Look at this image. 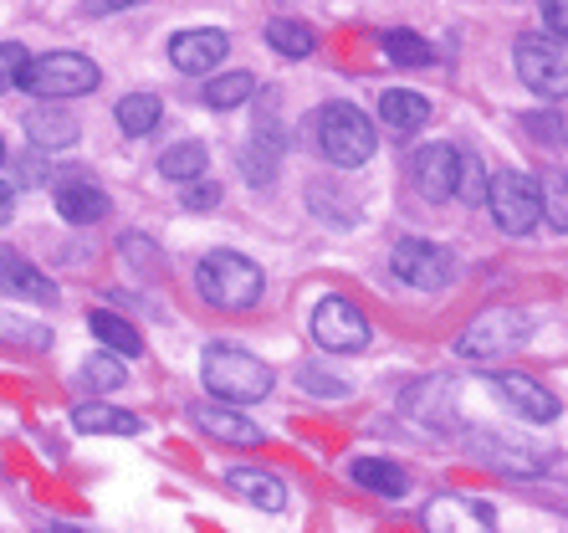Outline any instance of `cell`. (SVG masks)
Returning a JSON list of instances; mask_svg holds the SVG:
<instances>
[{
	"label": "cell",
	"instance_id": "cell-18",
	"mask_svg": "<svg viewBox=\"0 0 568 533\" xmlns=\"http://www.w3.org/2000/svg\"><path fill=\"white\" fill-rule=\"evenodd\" d=\"M72 426L82 436H139L144 421L133 411H119V405H103V400H82V405H72Z\"/></svg>",
	"mask_w": 568,
	"mask_h": 533
},
{
	"label": "cell",
	"instance_id": "cell-12",
	"mask_svg": "<svg viewBox=\"0 0 568 533\" xmlns=\"http://www.w3.org/2000/svg\"><path fill=\"white\" fill-rule=\"evenodd\" d=\"M225 52H231V37L215 27H190V31H174L170 37V62L180 67V72H195V78H205L211 67H221Z\"/></svg>",
	"mask_w": 568,
	"mask_h": 533
},
{
	"label": "cell",
	"instance_id": "cell-19",
	"mask_svg": "<svg viewBox=\"0 0 568 533\" xmlns=\"http://www.w3.org/2000/svg\"><path fill=\"white\" fill-rule=\"evenodd\" d=\"M348 472H354V482L358 487H369L374 497H405V487H410L405 466L389 462V456H358Z\"/></svg>",
	"mask_w": 568,
	"mask_h": 533
},
{
	"label": "cell",
	"instance_id": "cell-34",
	"mask_svg": "<svg viewBox=\"0 0 568 533\" xmlns=\"http://www.w3.org/2000/svg\"><path fill=\"white\" fill-rule=\"evenodd\" d=\"M542 21H548V31L568 37V0H542Z\"/></svg>",
	"mask_w": 568,
	"mask_h": 533
},
{
	"label": "cell",
	"instance_id": "cell-22",
	"mask_svg": "<svg viewBox=\"0 0 568 533\" xmlns=\"http://www.w3.org/2000/svg\"><path fill=\"white\" fill-rule=\"evenodd\" d=\"M113 119H119V129L129 133V139H144L149 129H159V119H164V103H159L154 93H129L119 108H113Z\"/></svg>",
	"mask_w": 568,
	"mask_h": 533
},
{
	"label": "cell",
	"instance_id": "cell-30",
	"mask_svg": "<svg viewBox=\"0 0 568 533\" xmlns=\"http://www.w3.org/2000/svg\"><path fill=\"white\" fill-rule=\"evenodd\" d=\"M523 129H528V139H538V144H548V149H564L568 144L564 119H558V113H528V119H523Z\"/></svg>",
	"mask_w": 568,
	"mask_h": 533
},
{
	"label": "cell",
	"instance_id": "cell-23",
	"mask_svg": "<svg viewBox=\"0 0 568 533\" xmlns=\"http://www.w3.org/2000/svg\"><path fill=\"white\" fill-rule=\"evenodd\" d=\"M159 170H164V180H180V185H185V180H200V174L211 170V149L185 139V144H174L159 154Z\"/></svg>",
	"mask_w": 568,
	"mask_h": 533
},
{
	"label": "cell",
	"instance_id": "cell-37",
	"mask_svg": "<svg viewBox=\"0 0 568 533\" xmlns=\"http://www.w3.org/2000/svg\"><path fill=\"white\" fill-rule=\"evenodd\" d=\"M0 164H6V139H0Z\"/></svg>",
	"mask_w": 568,
	"mask_h": 533
},
{
	"label": "cell",
	"instance_id": "cell-9",
	"mask_svg": "<svg viewBox=\"0 0 568 533\" xmlns=\"http://www.w3.org/2000/svg\"><path fill=\"white\" fill-rule=\"evenodd\" d=\"M313 339L328 349V354H358V349H369L374 329L354 303H344V298H323V303L313 308Z\"/></svg>",
	"mask_w": 568,
	"mask_h": 533
},
{
	"label": "cell",
	"instance_id": "cell-17",
	"mask_svg": "<svg viewBox=\"0 0 568 533\" xmlns=\"http://www.w3.org/2000/svg\"><path fill=\"white\" fill-rule=\"evenodd\" d=\"M225 487L236 497H246L252 507H262V513H282V507H287V482L262 472V466H231V472H225Z\"/></svg>",
	"mask_w": 568,
	"mask_h": 533
},
{
	"label": "cell",
	"instance_id": "cell-7",
	"mask_svg": "<svg viewBox=\"0 0 568 533\" xmlns=\"http://www.w3.org/2000/svg\"><path fill=\"white\" fill-rule=\"evenodd\" d=\"M487 211L507 237H528V231L538 227V215H542L538 180H528L523 170H497L487 180Z\"/></svg>",
	"mask_w": 568,
	"mask_h": 533
},
{
	"label": "cell",
	"instance_id": "cell-24",
	"mask_svg": "<svg viewBox=\"0 0 568 533\" xmlns=\"http://www.w3.org/2000/svg\"><path fill=\"white\" fill-rule=\"evenodd\" d=\"M88 323H93V333L103 339L108 349H119L123 360H133V354H144V339H139V329H133L129 319H119V313H108V308H98V313H93Z\"/></svg>",
	"mask_w": 568,
	"mask_h": 533
},
{
	"label": "cell",
	"instance_id": "cell-29",
	"mask_svg": "<svg viewBox=\"0 0 568 533\" xmlns=\"http://www.w3.org/2000/svg\"><path fill=\"white\" fill-rule=\"evenodd\" d=\"M27 47L21 41H0V93H11V88H21V72H27Z\"/></svg>",
	"mask_w": 568,
	"mask_h": 533
},
{
	"label": "cell",
	"instance_id": "cell-4",
	"mask_svg": "<svg viewBox=\"0 0 568 533\" xmlns=\"http://www.w3.org/2000/svg\"><path fill=\"white\" fill-rule=\"evenodd\" d=\"M517 78L538 98H564L568 93V37L564 31H523L513 47Z\"/></svg>",
	"mask_w": 568,
	"mask_h": 533
},
{
	"label": "cell",
	"instance_id": "cell-16",
	"mask_svg": "<svg viewBox=\"0 0 568 533\" xmlns=\"http://www.w3.org/2000/svg\"><path fill=\"white\" fill-rule=\"evenodd\" d=\"M57 211H62V221H72V227H98L108 215V195L93 180L72 174V180H57Z\"/></svg>",
	"mask_w": 568,
	"mask_h": 533
},
{
	"label": "cell",
	"instance_id": "cell-31",
	"mask_svg": "<svg viewBox=\"0 0 568 533\" xmlns=\"http://www.w3.org/2000/svg\"><path fill=\"white\" fill-rule=\"evenodd\" d=\"M0 339H16V344H31V349H47V344H52V333L41 329V323L11 319V313H0Z\"/></svg>",
	"mask_w": 568,
	"mask_h": 533
},
{
	"label": "cell",
	"instance_id": "cell-21",
	"mask_svg": "<svg viewBox=\"0 0 568 533\" xmlns=\"http://www.w3.org/2000/svg\"><path fill=\"white\" fill-rule=\"evenodd\" d=\"M266 47H272L277 57L303 62V57L317 47V31L303 27V21H292V16H277V21H266Z\"/></svg>",
	"mask_w": 568,
	"mask_h": 533
},
{
	"label": "cell",
	"instance_id": "cell-15",
	"mask_svg": "<svg viewBox=\"0 0 568 533\" xmlns=\"http://www.w3.org/2000/svg\"><path fill=\"white\" fill-rule=\"evenodd\" d=\"M78 133H82V123L67 113L57 98H37V108L27 113V139H31V149H72L78 144Z\"/></svg>",
	"mask_w": 568,
	"mask_h": 533
},
{
	"label": "cell",
	"instance_id": "cell-20",
	"mask_svg": "<svg viewBox=\"0 0 568 533\" xmlns=\"http://www.w3.org/2000/svg\"><path fill=\"white\" fill-rule=\"evenodd\" d=\"M379 119L399 133H415V129H425V119H430V103H425L420 93H410V88H389V93L379 98Z\"/></svg>",
	"mask_w": 568,
	"mask_h": 533
},
{
	"label": "cell",
	"instance_id": "cell-25",
	"mask_svg": "<svg viewBox=\"0 0 568 533\" xmlns=\"http://www.w3.org/2000/svg\"><path fill=\"white\" fill-rule=\"evenodd\" d=\"M123 385V360L113 354H93V360L78 364V390L82 395H108V390Z\"/></svg>",
	"mask_w": 568,
	"mask_h": 533
},
{
	"label": "cell",
	"instance_id": "cell-14",
	"mask_svg": "<svg viewBox=\"0 0 568 533\" xmlns=\"http://www.w3.org/2000/svg\"><path fill=\"white\" fill-rule=\"evenodd\" d=\"M491 385H497V395L513 405V415H523V421H532V426H548V421L558 415V395L548 385H538L532 374H497Z\"/></svg>",
	"mask_w": 568,
	"mask_h": 533
},
{
	"label": "cell",
	"instance_id": "cell-13",
	"mask_svg": "<svg viewBox=\"0 0 568 533\" xmlns=\"http://www.w3.org/2000/svg\"><path fill=\"white\" fill-rule=\"evenodd\" d=\"M0 293L16 298V303H57L52 278L11 247H0Z\"/></svg>",
	"mask_w": 568,
	"mask_h": 533
},
{
	"label": "cell",
	"instance_id": "cell-8",
	"mask_svg": "<svg viewBox=\"0 0 568 533\" xmlns=\"http://www.w3.org/2000/svg\"><path fill=\"white\" fill-rule=\"evenodd\" d=\"M389 266H395L399 282H410V288H420V293H440L450 282V272H456V262H450V252L440 247V241H425V237H405L395 247V257H389Z\"/></svg>",
	"mask_w": 568,
	"mask_h": 533
},
{
	"label": "cell",
	"instance_id": "cell-6",
	"mask_svg": "<svg viewBox=\"0 0 568 533\" xmlns=\"http://www.w3.org/2000/svg\"><path fill=\"white\" fill-rule=\"evenodd\" d=\"M532 339V319L517 313V308H491L481 319L466 323V333L456 339V354L462 360H497V354H513Z\"/></svg>",
	"mask_w": 568,
	"mask_h": 533
},
{
	"label": "cell",
	"instance_id": "cell-27",
	"mask_svg": "<svg viewBox=\"0 0 568 533\" xmlns=\"http://www.w3.org/2000/svg\"><path fill=\"white\" fill-rule=\"evenodd\" d=\"M538 200H542V215L554 231H568V174L564 170H548L538 180Z\"/></svg>",
	"mask_w": 568,
	"mask_h": 533
},
{
	"label": "cell",
	"instance_id": "cell-33",
	"mask_svg": "<svg viewBox=\"0 0 568 533\" xmlns=\"http://www.w3.org/2000/svg\"><path fill=\"white\" fill-rule=\"evenodd\" d=\"M211 205H221V185L215 180H185V211H211Z\"/></svg>",
	"mask_w": 568,
	"mask_h": 533
},
{
	"label": "cell",
	"instance_id": "cell-10",
	"mask_svg": "<svg viewBox=\"0 0 568 533\" xmlns=\"http://www.w3.org/2000/svg\"><path fill=\"white\" fill-rule=\"evenodd\" d=\"M190 421H195L205 436L225 441V446H262V426L241 411L236 400H195V405H190Z\"/></svg>",
	"mask_w": 568,
	"mask_h": 533
},
{
	"label": "cell",
	"instance_id": "cell-26",
	"mask_svg": "<svg viewBox=\"0 0 568 533\" xmlns=\"http://www.w3.org/2000/svg\"><path fill=\"white\" fill-rule=\"evenodd\" d=\"M384 57L399 67H425V62H436V52H430V41L415 37V31H384Z\"/></svg>",
	"mask_w": 568,
	"mask_h": 533
},
{
	"label": "cell",
	"instance_id": "cell-11",
	"mask_svg": "<svg viewBox=\"0 0 568 533\" xmlns=\"http://www.w3.org/2000/svg\"><path fill=\"white\" fill-rule=\"evenodd\" d=\"M456 180H462V149L450 144H420L410 154V185L425 200H450L456 195Z\"/></svg>",
	"mask_w": 568,
	"mask_h": 533
},
{
	"label": "cell",
	"instance_id": "cell-5",
	"mask_svg": "<svg viewBox=\"0 0 568 533\" xmlns=\"http://www.w3.org/2000/svg\"><path fill=\"white\" fill-rule=\"evenodd\" d=\"M317 144H323V154H328L333 164L354 170V164L374 160L379 139H374L369 119H364L354 103H328L323 113H317Z\"/></svg>",
	"mask_w": 568,
	"mask_h": 533
},
{
	"label": "cell",
	"instance_id": "cell-2",
	"mask_svg": "<svg viewBox=\"0 0 568 533\" xmlns=\"http://www.w3.org/2000/svg\"><path fill=\"white\" fill-rule=\"evenodd\" d=\"M200 374H205V390L215 400H236V405H252V400H266L272 395V370H266L256 354L246 349H225V344H211L205 360H200Z\"/></svg>",
	"mask_w": 568,
	"mask_h": 533
},
{
	"label": "cell",
	"instance_id": "cell-3",
	"mask_svg": "<svg viewBox=\"0 0 568 533\" xmlns=\"http://www.w3.org/2000/svg\"><path fill=\"white\" fill-rule=\"evenodd\" d=\"M98 82H103V72H98L93 57L82 52H41L27 62V72H21V88H27L31 98H88L98 93Z\"/></svg>",
	"mask_w": 568,
	"mask_h": 533
},
{
	"label": "cell",
	"instance_id": "cell-35",
	"mask_svg": "<svg viewBox=\"0 0 568 533\" xmlns=\"http://www.w3.org/2000/svg\"><path fill=\"white\" fill-rule=\"evenodd\" d=\"M11 215H16V190H11V185H0V227H6Z\"/></svg>",
	"mask_w": 568,
	"mask_h": 533
},
{
	"label": "cell",
	"instance_id": "cell-36",
	"mask_svg": "<svg viewBox=\"0 0 568 533\" xmlns=\"http://www.w3.org/2000/svg\"><path fill=\"white\" fill-rule=\"evenodd\" d=\"M119 6H133V0H93L88 11H93V16H103V11H119Z\"/></svg>",
	"mask_w": 568,
	"mask_h": 533
},
{
	"label": "cell",
	"instance_id": "cell-1",
	"mask_svg": "<svg viewBox=\"0 0 568 533\" xmlns=\"http://www.w3.org/2000/svg\"><path fill=\"white\" fill-rule=\"evenodd\" d=\"M195 288L221 313H246L262 298V266L246 262L241 252H211L195 266Z\"/></svg>",
	"mask_w": 568,
	"mask_h": 533
},
{
	"label": "cell",
	"instance_id": "cell-32",
	"mask_svg": "<svg viewBox=\"0 0 568 533\" xmlns=\"http://www.w3.org/2000/svg\"><path fill=\"white\" fill-rule=\"evenodd\" d=\"M487 180H491V174L481 170L471 154H462V180H456V195H471V200H481V205H487Z\"/></svg>",
	"mask_w": 568,
	"mask_h": 533
},
{
	"label": "cell",
	"instance_id": "cell-28",
	"mask_svg": "<svg viewBox=\"0 0 568 533\" xmlns=\"http://www.w3.org/2000/svg\"><path fill=\"white\" fill-rule=\"evenodd\" d=\"M256 93V78L252 72H225V78H211L205 82V103L211 108H236V103H246V98Z\"/></svg>",
	"mask_w": 568,
	"mask_h": 533
}]
</instances>
